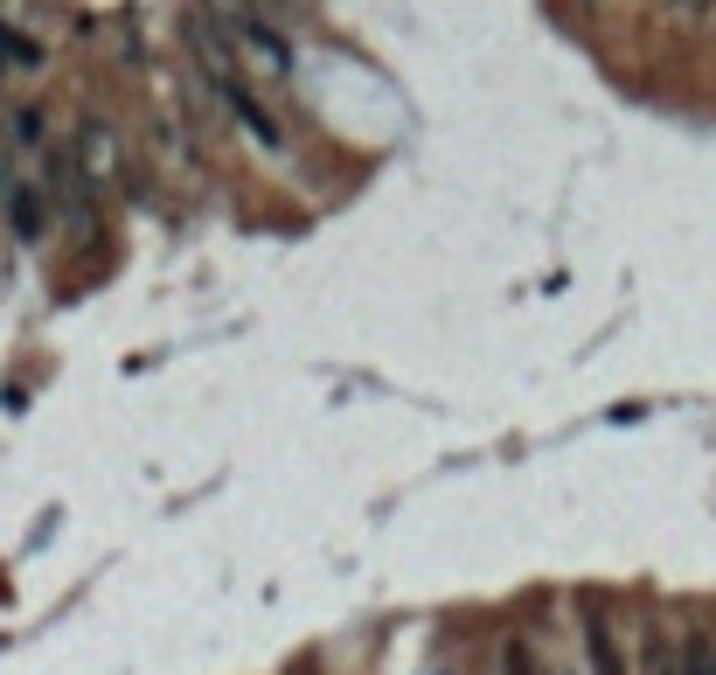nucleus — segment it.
Segmentation results:
<instances>
[{"instance_id":"6e6552de","label":"nucleus","mask_w":716,"mask_h":675,"mask_svg":"<svg viewBox=\"0 0 716 675\" xmlns=\"http://www.w3.org/2000/svg\"><path fill=\"white\" fill-rule=\"evenodd\" d=\"M675 654H682V675H716V641L709 633H689Z\"/></svg>"},{"instance_id":"f03ea898","label":"nucleus","mask_w":716,"mask_h":675,"mask_svg":"<svg viewBox=\"0 0 716 675\" xmlns=\"http://www.w3.org/2000/svg\"><path fill=\"white\" fill-rule=\"evenodd\" d=\"M188 49H195L202 70H210V84H216V78H237V70H230V43H223V28H216L202 8H188Z\"/></svg>"},{"instance_id":"9b49d317","label":"nucleus","mask_w":716,"mask_h":675,"mask_svg":"<svg viewBox=\"0 0 716 675\" xmlns=\"http://www.w3.org/2000/svg\"><path fill=\"white\" fill-rule=\"evenodd\" d=\"M675 8H682V14H703V8H709V0H675Z\"/></svg>"},{"instance_id":"7ed1b4c3","label":"nucleus","mask_w":716,"mask_h":675,"mask_svg":"<svg viewBox=\"0 0 716 675\" xmlns=\"http://www.w3.org/2000/svg\"><path fill=\"white\" fill-rule=\"evenodd\" d=\"M0 216L14 223V237H22V244H35V237L49 230V196H35V189L14 181V196H8V210H0Z\"/></svg>"},{"instance_id":"20e7f679","label":"nucleus","mask_w":716,"mask_h":675,"mask_svg":"<svg viewBox=\"0 0 716 675\" xmlns=\"http://www.w3.org/2000/svg\"><path fill=\"white\" fill-rule=\"evenodd\" d=\"M237 35L251 43V56H265L272 70H293V49H286V35H278L265 14H237Z\"/></svg>"},{"instance_id":"423d86ee","label":"nucleus","mask_w":716,"mask_h":675,"mask_svg":"<svg viewBox=\"0 0 716 675\" xmlns=\"http://www.w3.org/2000/svg\"><path fill=\"white\" fill-rule=\"evenodd\" d=\"M22 63V70H35L43 63V43H28V35H14V28H0V78Z\"/></svg>"},{"instance_id":"39448f33","label":"nucleus","mask_w":716,"mask_h":675,"mask_svg":"<svg viewBox=\"0 0 716 675\" xmlns=\"http://www.w3.org/2000/svg\"><path fill=\"white\" fill-rule=\"evenodd\" d=\"M584 654H592V675H626V662H619V641L606 620H584Z\"/></svg>"},{"instance_id":"9d476101","label":"nucleus","mask_w":716,"mask_h":675,"mask_svg":"<svg viewBox=\"0 0 716 675\" xmlns=\"http://www.w3.org/2000/svg\"><path fill=\"white\" fill-rule=\"evenodd\" d=\"M8 196H14V175H8V140H0V210H8Z\"/></svg>"},{"instance_id":"f257e3e1","label":"nucleus","mask_w":716,"mask_h":675,"mask_svg":"<svg viewBox=\"0 0 716 675\" xmlns=\"http://www.w3.org/2000/svg\"><path fill=\"white\" fill-rule=\"evenodd\" d=\"M216 98H223V111H230V119L243 126V133H251L258 146H265V154H286V126L272 119V105L258 98V91L243 84V78H216Z\"/></svg>"},{"instance_id":"1a4fd4ad","label":"nucleus","mask_w":716,"mask_h":675,"mask_svg":"<svg viewBox=\"0 0 716 675\" xmlns=\"http://www.w3.org/2000/svg\"><path fill=\"white\" fill-rule=\"evenodd\" d=\"M501 668H508V675H529V648H522V641H508V654H501Z\"/></svg>"},{"instance_id":"0eeeda50","label":"nucleus","mask_w":716,"mask_h":675,"mask_svg":"<svg viewBox=\"0 0 716 675\" xmlns=\"http://www.w3.org/2000/svg\"><path fill=\"white\" fill-rule=\"evenodd\" d=\"M640 668H647V675H682V654H675L668 633H647V648H640Z\"/></svg>"}]
</instances>
